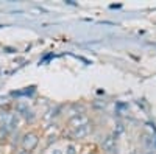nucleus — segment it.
<instances>
[{"instance_id": "1", "label": "nucleus", "mask_w": 156, "mask_h": 154, "mask_svg": "<svg viewBox=\"0 0 156 154\" xmlns=\"http://www.w3.org/2000/svg\"><path fill=\"white\" fill-rule=\"evenodd\" d=\"M41 142V134L36 129H28L25 131L20 137V149H25L28 152H33Z\"/></svg>"}, {"instance_id": "2", "label": "nucleus", "mask_w": 156, "mask_h": 154, "mask_svg": "<svg viewBox=\"0 0 156 154\" xmlns=\"http://www.w3.org/2000/svg\"><path fill=\"white\" fill-rule=\"evenodd\" d=\"M19 121H20V117L16 112H2L0 114V126L8 129L11 134L19 128Z\"/></svg>"}, {"instance_id": "3", "label": "nucleus", "mask_w": 156, "mask_h": 154, "mask_svg": "<svg viewBox=\"0 0 156 154\" xmlns=\"http://www.w3.org/2000/svg\"><path fill=\"white\" fill-rule=\"evenodd\" d=\"M92 123V118L86 114H75V115H69V118L66 121V128L67 129H76V128H81L86 125Z\"/></svg>"}, {"instance_id": "4", "label": "nucleus", "mask_w": 156, "mask_h": 154, "mask_svg": "<svg viewBox=\"0 0 156 154\" xmlns=\"http://www.w3.org/2000/svg\"><path fill=\"white\" fill-rule=\"evenodd\" d=\"M14 109H16V114L19 115V117H22L25 121L33 123V121L36 120V112L31 109V106L28 104V103H22V101H19V103H16Z\"/></svg>"}, {"instance_id": "5", "label": "nucleus", "mask_w": 156, "mask_h": 154, "mask_svg": "<svg viewBox=\"0 0 156 154\" xmlns=\"http://www.w3.org/2000/svg\"><path fill=\"white\" fill-rule=\"evenodd\" d=\"M94 131V125L90 123V125H86V126H81V128H76V129H67L66 135L70 137V140H83L86 137H89L90 134H92Z\"/></svg>"}, {"instance_id": "6", "label": "nucleus", "mask_w": 156, "mask_h": 154, "mask_svg": "<svg viewBox=\"0 0 156 154\" xmlns=\"http://www.w3.org/2000/svg\"><path fill=\"white\" fill-rule=\"evenodd\" d=\"M100 148L106 154H117V137L114 134H108L105 139H103Z\"/></svg>"}, {"instance_id": "7", "label": "nucleus", "mask_w": 156, "mask_h": 154, "mask_svg": "<svg viewBox=\"0 0 156 154\" xmlns=\"http://www.w3.org/2000/svg\"><path fill=\"white\" fill-rule=\"evenodd\" d=\"M80 154H100V149L97 145L90 143V145H84L80 148Z\"/></svg>"}, {"instance_id": "8", "label": "nucleus", "mask_w": 156, "mask_h": 154, "mask_svg": "<svg viewBox=\"0 0 156 154\" xmlns=\"http://www.w3.org/2000/svg\"><path fill=\"white\" fill-rule=\"evenodd\" d=\"M66 154H80V149L75 143H67L66 145Z\"/></svg>"}, {"instance_id": "9", "label": "nucleus", "mask_w": 156, "mask_h": 154, "mask_svg": "<svg viewBox=\"0 0 156 154\" xmlns=\"http://www.w3.org/2000/svg\"><path fill=\"white\" fill-rule=\"evenodd\" d=\"M16 154H33V152H28V151H25V149H20V148H19V149L16 151Z\"/></svg>"}, {"instance_id": "10", "label": "nucleus", "mask_w": 156, "mask_h": 154, "mask_svg": "<svg viewBox=\"0 0 156 154\" xmlns=\"http://www.w3.org/2000/svg\"><path fill=\"white\" fill-rule=\"evenodd\" d=\"M151 145H153V151H156V134L153 135V143Z\"/></svg>"}, {"instance_id": "11", "label": "nucleus", "mask_w": 156, "mask_h": 154, "mask_svg": "<svg viewBox=\"0 0 156 154\" xmlns=\"http://www.w3.org/2000/svg\"><path fill=\"white\" fill-rule=\"evenodd\" d=\"M51 154H64L61 149H53V151H51Z\"/></svg>"}, {"instance_id": "12", "label": "nucleus", "mask_w": 156, "mask_h": 154, "mask_svg": "<svg viewBox=\"0 0 156 154\" xmlns=\"http://www.w3.org/2000/svg\"><path fill=\"white\" fill-rule=\"evenodd\" d=\"M145 154H156V151H153V149H151V151H147Z\"/></svg>"}]
</instances>
